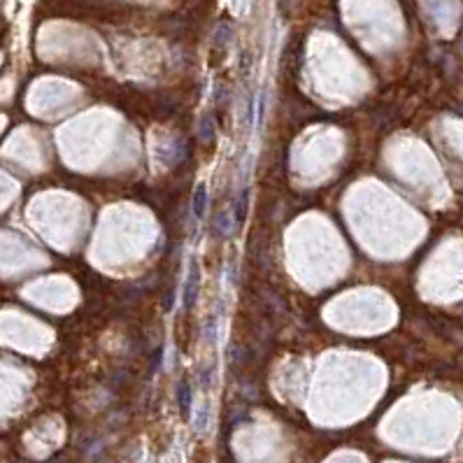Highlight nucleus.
Masks as SVG:
<instances>
[{"label": "nucleus", "instance_id": "1", "mask_svg": "<svg viewBox=\"0 0 463 463\" xmlns=\"http://www.w3.org/2000/svg\"><path fill=\"white\" fill-rule=\"evenodd\" d=\"M198 282H200V273H198V266H196V261H191V266H189V277H187V282H184V307H193V303H196V296H198Z\"/></svg>", "mask_w": 463, "mask_h": 463}, {"label": "nucleus", "instance_id": "2", "mask_svg": "<svg viewBox=\"0 0 463 463\" xmlns=\"http://www.w3.org/2000/svg\"><path fill=\"white\" fill-rule=\"evenodd\" d=\"M205 209H207V187L200 184L196 189V196H193V214H196V219H203Z\"/></svg>", "mask_w": 463, "mask_h": 463}, {"label": "nucleus", "instance_id": "3", "mask_svg": "<svg viewBox=\"0 0 463 463\" xmlns=\"http://www.w3.org/2000/svg\"><path fill=\"white\" fill-rule=\"evenodd\" d=\"M178 401H180L184 415H189V410H191V391H189V384H187V382L180 384V389H178Z\"/></svg>", "mask_w": 463, "mask_h": 463}, {"label": "nucleus", "instance_id": "4", "mask_svg": "<svg viewBox=\"0 0 463 463\" xmlns=\"http://www.w3.org/2000/svg\"><path fill=\"white\" fill-rule=\"evenodd\" d=\"M247 203H249V198H247V191L242 193V196L238 198V209H235V217H238V222H242L247 214Z\"/></svg>", "mask_w": 463, "mask_h": 463}]
</instances>
